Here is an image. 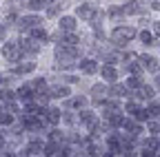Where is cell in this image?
Segmentation results:
<instances>
[{"instance_id": "1", "label": "cell", "mask_w": 160, "mask_h": 157, "mask_svg": "<svg viewBox=\"0 0 160 157\" xmlns=\"http://www.w3.org/2000/svg\"><path fill=\"white\" fill-rule=\"evenodd\" d=\"M76 58H78V47H69V44H58L56 47V60H58L60 69L73 67Z\"/></svg>"}, {"instance_id": "2", "label": "cell", "mask_w": 160, "mask_h": 157, "mask_svg": "<svg viewBox=\"0 0 160 157\" xmlns=\"http://www.w3.org/2000/svg\"><path fill=\"white\" fill-rule=\"evenodd\" d=\"M0 53H2V58H5L7 62H11V64H16V62L22 60V51H20L18 40H5L2 49H0Z\"/></svg>"}, {"instance_id": "3", "label": "cell", "mask_w": 160, "mask_h": 157, "mask_svg": "<svg viewBox=\"0 0 160 157\" xmlns=\"http://www.w3.org/2000/svg\"><path fill=\"white\" fill-rule=\"evenodd\" d=\"M42 22H45V18H42V16L29 13V16L18 18V29H20V31H31V29H36V27H42Z\"/></svg>"}, {"instance_id": "4", "label": "cell", "mask_w": 160, "mask_h": 157, "mask_svg": "<svg viewBox=\"0 0 160 157\" xmlns=\"http://www.w3.org/2000/svg\"><path fill=\"white\" fill-rule=\"evenodd\" d=\"M133 35H136V29H133V27H116L113 33H111L113 42H116L118 47H125Z\"/></svg>"}, {"instance_id": "5", "label": "cell", "mask_w": 160, "mask_h": 157, "mask_svg": "<svg viewBox=\"0 0 160 157\" xmlns=\"http://www.w3.org/2000/svg\"><path fill=\"white\" fill-rule=\"evenodd\" d=\"M18 44H20V51H22V58L25 55H36L38 51H40V42L38 40H33V38H20L18 40Z\"/></svg>"}, {"instance_id": "6", "label": "cell", "mask_w": 160, "mask_h": 157, "mask_svg": "<svg viewBox=\"0 0 160 157\" xmlns=\"http://www.w3.org/2000/svg\"><path fill=\"white\" fill-rule=\"evenodd\" d=\"M76 16L80 18V20H93V16H96V9H93V5H89V2H82V5H78V9H76Z\"/></svg>"}, {"instance_id": "7", "label": "cell", "mask_w": 160, "mask_h": 157, "mask_svg": "<svg viewBox=\"0 0 160 157\" xmlns=\"http://www.w3.org/2000/svg\"><path fill=\"white\" fill-rule=\"evenodd\" d=\"M33 69H36V62H22V60H20V62L13 64L11 73H13V75H27V73H31Z\"/></svg>"}, {"instance_id": "8", "label": "cell", "mask_w": 160, "mask_h": 157, "mask_svg": "<svg viewBox=\"0 0 160 157\" xmlns=\"http://www.w3.org/2000/svg\"><path fill=\"white\" fill-rule=\"evenodd\" d=\"M33 95H36L33 89L27 86V84H22V86H18V89H16V97H18L20 102H31V100H33Z\"/></svg>"}, {"instance_id": "9", "label": "cell", "mask_w": 160, "mask_h": 157, "mask_svg": "<svg viewBox=\"0 0 160 157\" xmlns=\"http://www.w3.org/2000/svg\"><path fill=\"white\" fill-rule=\"evenodd\" d=\"M78 67H80V71L87 73V75H93V73L98 71V62H96V60H89V58H87V60H80Z\"/></svg>"}, {"instance_id": "10", "label": "cell", "mask_w": 160, "mask_h": 157, "mask_svg": "<svg viewBox=\"0 0 160 157\" xmlns=\"http://www.w3.org/2000/svg\"><path fill=\"white\" fill-rule=\"evenodd\" d=\"M100 75H102L107 82H116V80H118V71H116L111 64H105L102 69H100Z\"/></svg>"}, {"instance_id": "11", "label": "cell", "mask_w": 160, "mask_h": 157, "mask_svg": "<svg viewBox=\"0 0 160 157\" xmlns=\"http://www.w3.org/2000/svg\"><path fill=\"white\" fill-rule=\"evenodd\" d=\"M45 9H47V16H49V18L58 16V13H60V9H62V0H49Z\"/></svg>"}, {"instance_id": "12", "label": "cell", "mask_w": 160, "mask_h": 157, "mask_svg": "<svg viewBox=\"0 0 160 157\" xmlns=\"http://www.w3.org/2000/svg\"><path fill=\"white\" fill-rule=\"evenodd\" d=\"M29 38H33V40H38V42H47V40H49V33H47L42 27H36V29L29 31Z\"/></svg>"}, {"instance_id": "13", "label": "cell", "mask_w": 160, "mask_h": 157, "mask_svg": "<svg viewBox=\"0 0 160 157\" xmlns=\"http://www.w3.org/2000/svg\"><path fill=\"white\" fill-rule=\"evenodd\" d=\"M49 93H51V97H69V86H65V84H56V86H51L49 89Z\"/></svg>"}, {"instance_id": "14", "label": "cell", "mask_w": 160, "mask_h": 157, "mask_svg": "<svg viewBox=\"0 0 160 157\" xmlns=\"http://www.w3.org/2000/svg\"><path fill=\"white\" fill-rule=\"evenodd\" d=\"M60 31H76V18L71 16L60 18Z\"/></svg>"}, {"instance_id": "15", "label": "cell", "mask_w": 160, "mask_h": 157, "mask_svg": "<svg viewBox=\"0 0 160 157\" xmlns=\"http://www.w3.org/2000/svg\"><path fill=\"white\" fill-rule=\"evenodd\" d=\"M140 62L147 71H158V60H153L151 55H140Z\"/></svg>"}, {"instance_id": "16", "label": "cell", "mask_w": 160, "mask_h": 157, "mask_svg": "<svg viewBox=\"0 0 160 157\" xmlns=\"http://www.w3.org/2000/svg\"><path fill=\"white\" fill-rule=\"evenodd\" d=\"M42 148H45V144H42V142L33 140V142H29V144H27V148H25V150H27L29 155H40V153H42Z\"/></svg>"}, {"instance_id": "17", "label": "cell", "mask_w": 160, "mask_h": 157, "mask_svg": "<svg viewBox=\"0 0 160 157\" xmlns=\"http://www.w3.org/2000/svg\"><path fill=\"white\" fill-rule=\"evenodd\" d=\"M60 117H62V115H60L58 109H49V111H45V120H47L49 124H58V122H60Z\"/></svg>"}, {"instance_id": "18", "label": "cell", "mask_w": 160, "mask_h": 157, "mask_svg": "<svg viewBox=\"0 0 160 157\" xmlns=\"http://www.w3.org/2000/svg\"><path fill=\"white\" fill-rule=\"evenodd\" d=\"M80 122L87 124V126H96V115L91 111H82V113H80Z\"/></svg>"}, {"instance_id": "19", "label": "cell", "mask_w": 160, "mask_h": 157, "mask_svg": "<svg viewBox=\"0 0 160 157\" xmlns=\"http://www.w3.org/2000/svg\"><path fill=\"white\" fill-rule=\"evenodd\" d=\"M47 2H49V0H27V9H31V11H40V9H45V7H47Z\"/></svg>"}, {"instance_id": "20", "label": "cell", "mask_w": 160, "mask_h": 157, "mask_svg": "<svg viewBox=\"0 0 160 157\" xmlns=\"http://www.w3.org/2000/svg\"><path fill=\"white\" fill-rule=\"evenodd\" d=\"M107 117H109V124H111L113 128H118V126H122V122H125V117L120 115L118 111H116V113H109Z\"/></svg>"}, {"instance_id": "21", "label": "cell", "mask_w": 160, "mask_h": 157, "mask_svg": "<svg viewBox=\"0 0 160 157\" xmlns=\"http://www.w3.org/2000/svg\"><path fill=\"white\" fill-rule=\"evenodd\" d=\"M13 124V113H9L7 109L0 113V126H11Z\"/></svg>"}, {"instance_id": "22", "label": "cell", "mask_w": 160, "mask_h": 157, "mask_svg": "<svg viewBox=\"0 0 160 157\" xmlns=\"http://www.w3.org/2000/svg\"><path fill=\"white\" fill-rule=\"evenodd\" d=\"M109 93H111V95H118V97H125V95H127V86H122V84H113V86L109 89Z\"/></svg>"}, {"instance_id": "23", "label": "cell", "mask_w": 160, "mask_h": 157, "mask_svg": "<svg viewBox=\"0 0 160 157\" xmlns=\"http://www.w3.org/2000/svg\"><path fill=\"white\" fill-rule=\"evenodd\" d=\"M140 40H142V44H147V47H149V44H153V42H156V35H153L151 31H142V33H140Z\"/></svg>"}, {"instance_id": "24", "label": "cell", "mask_w": 160, "mask_h": 157, "mask_svg": "<svg viewBox=\"0 0 160 157\" xmlns=\"http://www.w3.org/2000/svg\"><path fill=\"white\" fill-rule=\"evenodd\" d=\"M140 86H142V82H140V77H138V75H131L129 80H127V89H136V91H138Z\"/></svg>"}, {"instance_id": "25", "label": "cell", "mask_w": 160, "mask_h": 157, "mask_svg": "<svg viewBox=\"0 0 160 157\" xmlns=\"http://www.w3.org/2000/svg\"><path fill=\"white\" fill-rule=\"evenodd\" d=\"M151 95H153V89L151 86H145V84L140 86L138 93H136V97H151Z\"/></svg>"}, {"instance_id": "26", "label": "cell", "mask_w": 160, "mask_h": 157, "mask_svg": "<svg viewBox=\"0 0 160 157\" xmlns=\"http://www.w3.org/2000/svg\"><path fill=\"white\" fill-rule=\"evenodd\" d=\"M122 11H125V16H131V13H138V2H127V5L122 7Z\"/></svg>"}, {"instance_id": "27", "label": "cell", "mask_w": 160, "mask_h": 157, "mask_svg": "<svg viewBox=\"0 0 160 157\" xmlns=\"http://www.w3.org/2000/svg\"><path fill=\"white\" fill-rule=\"evenodd\" d=\"M133 115H136V120H138V122H145V120H149V111H145V109H138Z\"/></svg>"}, {"instance_id": "28", "label": "cell", "mask_w": 160, "mask_h": 157, "mask_svg": "<svg viewBox=\"0 0 160 157\" xmlns=\"http://www.w3.org/2000/svg\"><path fill=\"white\" fill-rule=\"evenodd\" d=\"M109 16L116 20V18H122V16H125V11H122V7H111V9H109Z\"/></svg>"}, {"instance_id": "29", "label": "cell", "mask_w": 160, "mask_h": 157, "mask_svg": "<svg viewBox=\"0 0 160 157\" xmlns=\"http://www.w3.org/2000/svg\"><path fill=\"white\" fill-rule=\"evenodd\" d=\"M69 104H71L73 109H82V106L87 104V100H85V97H73V100H71Z\"/></svg>"}, {"instance_id": "30", "label": "cell", "mask_w": 160, "mask_h": 157, "mask_svg": "<svg viewBox=\"0 0 160 157\" xmlns=\"http://www.w3.org/2000/svg\"><path fill=\"white\" fill-rule=\"evenodd\" d=\"M62 140V133H60L58 128H53L51 133H49V142H60Z\"/></svg>"}, {"instance_id": "31", "label": "cell", "mask_w": 160, "mask_h": 157, "mask_svg": "<svg viewBox=\"0 0 160 157\" xmlns=\"http://www.w3.org/2000/svg\"><path fill=\"white\" fill-rule=\"evenodd\" d=\"M129 71H131V75H138V73H140V64H138V62L129 64Z\"/></svg>"}, {"instance_id": "32", "label": "cell", "mask_w": 160, "mask_h": 157, "mask_svg": "<svg viewBox=\"0 0 160 157\" xmlns=\"http://www.w3.org/2000/svg\"><path fill=\"white\" fill-rule=\"evenodd\" d=\"M5 148H7V137H5V133H0V153Z\"/></svg>"}, {"instance_id": "33", "label": "cell", "mask_w": 160, "mask_h": 157, "mask_svg": "<svg viewBox=\"0 0 160 157\" xmlns=\"http://www.w3.org/2000/svg\"><path fill=\"white\" fill-rule=\"evenodd\" d=\"M91 93H93L96 97H98V95H102V93H105V86H98V84H96V86L91 89Z\"/></svg>"}, {"instance_id": "34", "label": "cell", "mask_w": 160, "mask_h": 157, "mask_svg": "<svg viewBox=\"0 0 160 157\" xmlns=\"http://www.w3.org/2000/svg\"><path fill=\"white\" fill-rule=\"evenodd\" d=\"M5 38H7V27H5L2 22H0V42H2Z\"/></svg>"}, {"instance_id": "35", "label": "cell", "mask_w": 160, "mask_h": 157, "mask_svg": "<svg viewBox=\"0 0 160 157\" xmlns=\"http://www.w3.org/2000/svg\"><path fill=\"white\" fill-rule=\"evenodd\" d=\"M0 157H18V153H11V150H2V153H0Z\"/></svg>"}, {"instance_id": "36", "label": "cell", "mask_w": 160, "mask_h": 157, "mask_svg": "<svg viewBox=\"0 0 160 157\" xmlns=\"http://www.w3.org/2000/svg\"><path fill=\"white\" fill-rule=\"evenodd\" d=\"M147 111H149V117H156V113H158V111H160V109H158V106H156V104H153V106H149V109H147Z\"/></svg>"}, {"instance_id": "37", "label": "cell", "mask_w": 160, "mask_h": 157, "mask_svg": "<svg viewBox=\"0 0 160 157\" xmlns=\"http://www.w3.org/2000/svg\"><path fill=\"white\" fill-rule=\"evenodd\" d=\"M127 111H129V113H136V111H138V106H136L133 102H129V104H127Z\"/></svg>"}, {"instance_id": "38", "label": "cell", "mask_w": 160, "mask_h": 157, "mask_svg": "<svg viewBox=\"0 0 160 157\" xmlns=\"http://www.w3.org/2000/svg\"><path fill=\"white\" fill-rule=\"evenodd\" d=\"M149 131H153V133H158V131H160V126H158L156 122H149Z\"/></svg>"}, {"instance_id": "39", "label": "cell", "mask_w": 160, "mask_h": 157, "mask_svg": "<svg viewBox=\"0 0 160 157\" xmlns=\"http://www.w3.org/2000/svg\"><path fill=\"white\" fill-rule=\"evenodd\" d=\"M142 157H156V150H142Z\"/></svg>"}, {"instance_id": "40", "label": "cell", "mask_w": 160, "mask_h": 157, "mask_svg": "<svg viewBox=\"0 0 160 157\" xmlns=\"http://www.w3.org/2000/svg\"><path fill=\"white\" fill-rule=\"evenodd\" d=\"M65 80H67L69 84H76V82H78V77H73V75H67V77H65Z\"/></svg>"}, {"instance_id": "41", "label": "cell", "mask_w": 160, "mask_h": 157, "mask_svg": "<svg viewBox=\"0 0 160 157\" xmlns=\"http://www.w3.org/2000/svg\"><path fill=\"white\" fill-rule=\"evenodd\" d=\"M156 33L160 35V22H156Z\"/></svg>"}, {"instance_id": "42", "label": "cell", "mask_w": 160, "mask_h": 157, "mask_svg": "<svg viewBox=\"0 0 160 157\" xmlns=\"http://www.w3.org/2000/svg\"><path fill=\"white\" fill-rule=\"evenodd\" d=\"M2 111H5V104H0V113H2Z\"/></svg>"}, {"instance_id": "43", "label": "cell", "mask_w": 160, "mask_h": 157, "mask_svg": "<svg viewBox=\"0 0 160 157\" xmlns=\"http://www.w3.org/2000/svg\"><path fill=\"white\" fill-rule=\"evenodd\" d=\"M158 86H160V75H158Z\"/></svg>"}]
</instances>
